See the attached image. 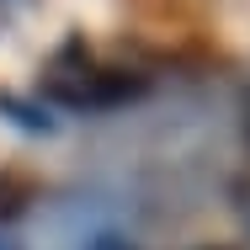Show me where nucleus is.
<instances>
[{"label": "nucleus", "mask_w": 250, "mask_h": 250, "mask_svg": "<svg viewBox=\"0 0 250 250\" xmlns=\"http://www.w3.org/2000/svg\"><path fill=\"white\" fill-rule=\"evenodd\" d=\"M48 91L64 101V106H117V101L139 96L144 80L128 75V69H106V64H96L80 43H69V48H59V59L48 64Z\"/></svg>", "instance_id": "obj_1"}]
</instances>
